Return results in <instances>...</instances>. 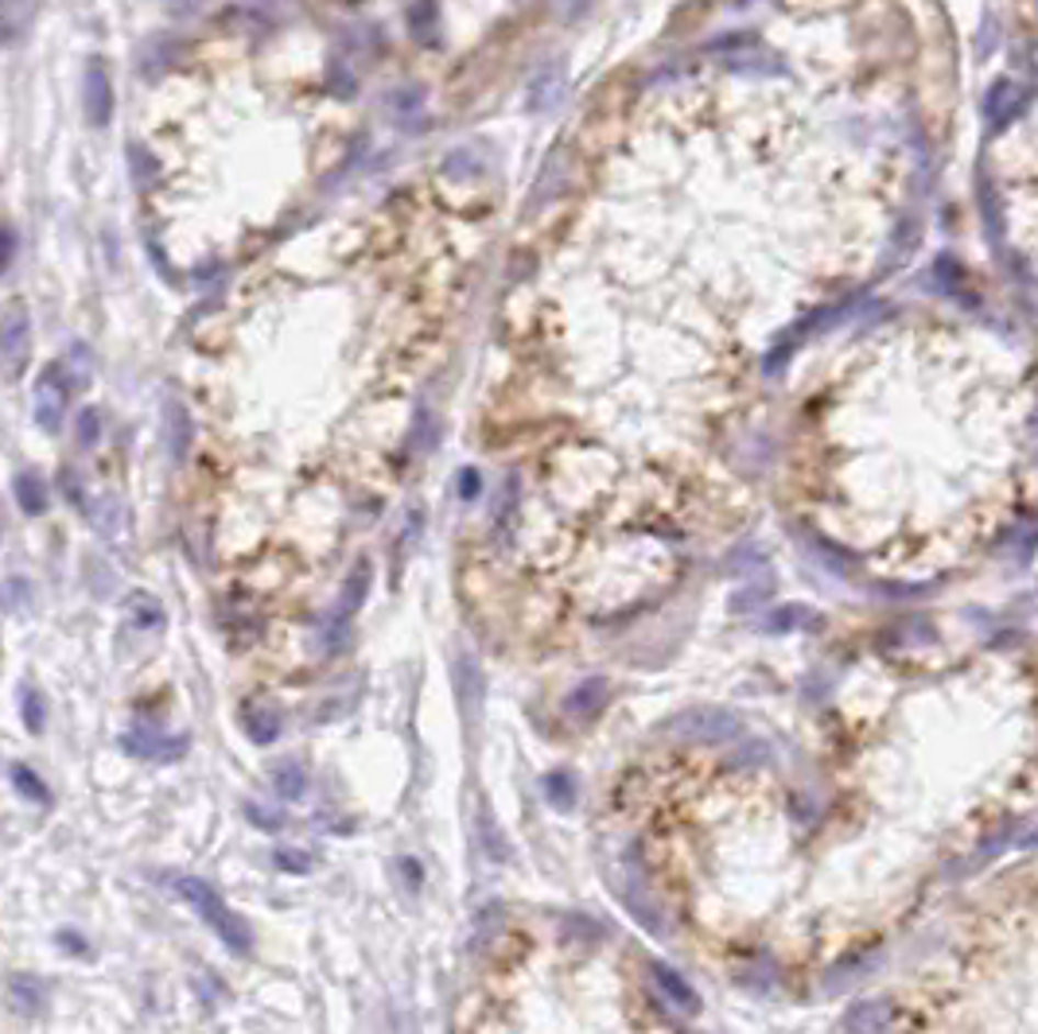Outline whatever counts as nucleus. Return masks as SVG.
Masks as SVG:
<instances>
[{
	"mask_svg": "<svg viewBox=\"0 0 1038 1034\" xmlns=\"http://www.w3.org/2000/svg\"><path fill=\"white\" fill-rule=\"evenodd\" d=\"M564 163H568V156H564V148H553V156L545 160V168H541V175H537V191L533 198L526 203V211H541V206L549 203V198L561 191V180H564Z\"/></svg>",
	"mask_w": 1038,
	"mask_h": 1034,
	"instance_id": "nucleus-11",
	"label": "nucleus"
},
{
	"mask_svg": "<svg viewBox=\"0 0 1038 1034\" xmlns=\"http://www.w3.org/2000/svg\"><path fill=\"white\" fill-rule=\"evenodd\" d=\"M902 1008L894 1000H864L848 1011L844 1031L848 1034H894Z\"/></svg>",
	"mask_w": 1038,
	"mask_h": 1034,
	"instance_id": "nucleus-5",
	"label": "nucleus"
},
{
	"mask_svg": "<svg viewBox=\"0 0 1038 1034\" xmlns=\"http://www.w3.org/2000/svg\"><path fill=\"white\" fill-rule=\"evenodd\" d=\"M1030 432H1035V452H1038V409H1035V420H1030Z\"/></svg>",
	"mask_w": 1038,
	"mask_h": 1034,
	"instance_id": "nucleus-34",
	"label": "nucleus"
},
{
	"mask_svg": "<svg viewBox=\"0 0 1038 1034\" xmlns=\"http://www.w3.org/2000/svg\"><path fill=\"white\" fill-rule=\"evenodd\" d=\"M98 436H102V420H98L94 409H82V417H78V444L94 447Z\"/></svg>",
	"mask_w": 1038,
	"mask_h": 1034,
	"instance_id": "nucleus-26",
	"label": "nucleus"
},
{
	"mask_svg": "<svg viewBox=\"0 0 1038 1034\" xmlns=\"http://www.w3.org/2000/svg\"><path fill=\"white\" fill-rule=\"evenodd\" d=\"M273 782H277V794L292 802V797H300V794H304V786H307L304 766H300V762H292V759L281 762V766L273 770Z\"/></svg>",
	"mask_w": 1038,
	"mask_h": 1034,
	"instance_id": "nucleus-20",
	"label": "nucleus"
},
{
	"mask_svg": "<svg viewBox=\"0 0 1038 1034\" xmlns=\"http://www.w3.org/2000/svg\"><path fill=\"white\" fill-rule=\"evenodd\" d=\"M409 32L417 43L436 39V0H413L409 4Z\"/></svg>",
	"mask_w": 1038,
	"mask_h": 1034,
	"instance_id": "nucleus-18",
	"label": "nucleus"
},
{
	"mask_svg": "<svg viewBox=\"0 0 1038 1034\" xmlns=\"http://www.w3.org/2000/svg\"><path fill=\"white\" fill-rule=\"evenodd\" d=\"M125 615H128V626H133V630H160L163 626V607L148 595V591H133V595H128Z\"/></svg>",
	"mask_w": 1038,
	"mask_h": 1034,
	"instance_id": "nucleus-13",
	"label": "nucleus"
},
{
	"mask_svg": "<svg viewBox=\"0 0 1038 1034\" xmlns=\"http://www.w3.org/2000/svg\"><path fill=\"white\" fill-rule=\"evenodd\" d=\"M86 117L90 125H110L113 117V86H110V70H105L102 59H94L86 67Z\"/></svg>",
	"mask_w": 1038,
	"mask_h": 1034,
	"instance_id": "nucleus-7",
	"label": "nucleus"
},
{
	"mask_svg": "<svg viewBox=\"0 0 1038 1034\" xmlns=\"http://www.w3.org/2000/svg\"><path fill=\"white\" fill-rule=\"evenodd\" d=\"M428 444H432V432H428V412L420 409L417 412V428H413V447H417V452H425Z\"/></svg>",
	"mask_w": 1038,
	"mask_h": 1034,
	"instance_id": "nucleus-30",
	"label": "nucleus"
},
{
	"mask_svg": "<svg viewBox=\"0 0 1038 1034\" xmlns=\"http://www.w3.org/2000/svg\"><path fill=\"white\" fill-rule=\"evenodd\" d=\"M654 968L579 918L506 925L455 1011V1034H692Z\"/></svg>",
	"mask_w": 1038,
	"mask_h": 1034,
	"instance_id": "nucleus-1",
	"label": "nucleus"
},
{
	"mask_svg": "<svg viewBox=\"0 0 1038 1034\" xmlns=\"http://www.w3.org/2000/svg\"><path fill=\"white\" fill-rule=\"evenodd\" d=\"M9 1003L20 1011V1015H35V1011H40V1003H43V988L32 980V976H24V973L9 976Z\"/></svg>",
	"mask_w": 1038,
	"mask_h": 1034,
	"instance_id": "nucleus-16",
	"label": "nucleus"
},
{
	"mask_svg": "<svg viewBox=\"0 0 1038 1034\" xmlns=\"http://www.w3.org/2000/svg\"><path fill=\"white\" fill-rule=\"evenodd\" d=\"M390 117L397 125H417L425 117V90L420 86H400L390 94Z\"/></svg>",
	"mask_w": 1038,
	"mask_h": 1034,
	"instance_id": "nucleus-14",
	"label": "nucleus"
},
{
	"mask_svg": "<svg viewBox=\"0 0 1038 1034\" xmlns=\"http://www.w3.org/2000/svg\"><path fill=\"white\" fill-rule=\"evenodd\" d=\"M16 502L24 513H43L47 510V487H43V479L35 475V470H24V475H16Z\"/></svg>",
	"mask_w": 1038,
	"mask_h": 1034,
	"instance_id": "nucleus-17",
	"label": "nucleus"
},
{
	"mask_svg": "<svg viewBox=\"0 0 1038 1034\" xmlns=\"http://www.w3.org/2000/svg\"><path fill=\"white\" fill-rule=\"evenodd\" d=\"M478 490H483V475H478L475 467L460 470V498H463V502H475Z\"/></svg>",
	"mask_w": 1038,
	"mask_h": 1034,
	"instance_id": "nucleus-28",
	"label": "nucleus"
},
{
	"mask_svg": "<svg viewBox=\"0 0 1038 1034\" xmlns=\"http://www.w3.org/2000/svg\"><path fill=\"white\" fill-rule=\"evenodd\" d=\"M370 591V565L366 560H358L354 568H350V576L342 580V595H339V618L354 615L358 607H362V599H366Z\"/></svg>",
	"mask_w": 1038,
	"mask_h": 1034,
	"instance_id": "nucleus-15",
	"label": "nucleus"
},
{
	"mask_svg": "<svg viewBox=\"0 0 1038 1034\" xmlns=\"http://www.w3.org/2000/svg\"><path fill=\"white\" fill-rule=\"evenodd\" d=\"M545 794H549V802H553L556 809H572V802H576V789H572L568 774H553V779L545 782Z\"/></svg>",
	"mask_w": 1038,
	"mask_h": 1034,
	"instance_id": "nucleus-24",
	"label": "nucleus"
},
{
	"mask_svg": "<svg viewBox=\"0 0 1038 1034\" xmlns=\"http://www.w3.org/2000/svg\"><path fill=\"white\" fill-rule=\"evenodd\" d=\"M70 401V385H67V366H47L35 382V397H32V412L35 424L43 432H59L63 428V412H67Z\"/></svg>",
	"mask_w": 1038,
	"mask_h": 1034,
	"instance_id": "nucleus-3",
	"label": "nucleus"
},
{
	"mask_svg": "<svg viewBox=\"0 0 1038 1034\" xmlns=\"http://www.w3.org/2000/svg\"><path fill=\"white\" fill-rule=\"evenodd\" d=\"M12 782H16V786H20V794H24V797H32L35 805H47V802H52V794H47V789H43L40 774H32V770H27V766H20V762H16V766H12Z\"/></svg>",
	"mask_w": 1038,
	"mask_h": 1034,
	"instance_id": "nucleus-21",
	"label": "nucleus"
},
{
	"mask_svg": "<svg viewBox=\"0 0 1038 1034\" xmlns=\"http://www.w3.org/2000/svg\"><path fill=\"white\" fill-rule=\"evenodd\" d=\"M171 890H176L188 907H195L199 914H203V922L211 925L214 933H218V941H226V950L230 953H249V925L241 922L234 910H226V902H222L218 895H214L211 887H206L203 879H191V875H171Z\"/></svg>",
	"mask_w": 1038,
	"mask_h": 1034,
	"instance_id": "nucleus-2",
	"label": "nucleus"
},
{
	"mask_svg": "<svg viewBox=\"0 0 1038 1034\" xmlns=\"http://www.w3.org/2000/svg\"><path fill=\"white\" fill-rule=\"evenodd\" d=\"M483 156L475 152V148H455V152L443 160V171H448L451 180H467V175H483Z\"/></svg>",
	"mask_w": 1038,
	"mask_h": 1034,
	"instance_id": "nucleus-19",
	"label": "nucleus"
},
{
	"mask_svg": "<svg viewBox=\"0 0 1038 1034\" xmlns=\"http://www.w3.org/2000/svg\"><path fill=\"white\" fill-rule=\"evenodd\" d=\"M607 681H584L579 689H572L568 696H564V712H568L572 719H579V724H588L591 716H599V708L607 704Z\"/></svg>",
	"mask_w": 1038,
	"mask_h": 1034,
	"instance_id": "nucleus-10",
	"label": "nucleus"
},
{
	"mask_svg": "<svg viewBox=\"0 0 1038 1034\" xmlns=\"http://www.w3.org/2000/svg\"><path fill=\"white\" fill-rule=\"evenodd\" d=\"M59 487L67 490V498H70V502H75V505H82V487H78L75 470H63V475H59Z\"/></svg>",
	"mask_w": 1038,
	"mask_h": 1034,
	"instance_id": "nucleus-31",
	"label": "nucleus"
},
{
	"mask_svg": "<svg viewBox=\"0 0 1038 1034\" xmlns=\"http://www.w3.org/2000/svg\"><path fill=\"white\" fill-rule=\"evenodd\" d=\"M27 346H32V319L20 304H12L4 311V323H0V354H4L12 374H20V366H24Z\"/></svg>",
	"mask_w": 1038,
	"mask_h": 1034,
	"instance_id": "nucleus-6",
	"label": "nucleus"
},
{
	"mask_svg": "<svg viewBox=\"0 0 1038 1034\" xmlns=\"http://www.w3.org/2000/svg\"><path fill=\"white\" fill-rule=\"evenodd\" d=\"M277 867H289V872H307V867H312V860H307V855H300V852H292V848H281V852H277Z\"/></svg>",
	"mask_w": 1038,
	"mask_h": 1034,
	"instance_id": "nucleus-29",
	"label": "nucleus"
},
{
	"mask_svg": "<svg viewBox=\"0 0 1038 1034\" xmlns=\"http://www.w3.org/2000/svg\"><path fill=\"white\" fill-rule=\"evenodd\" d=\"M163 440H168V452L176 463L188 459L191 447V412L179 401H163Z\"/></svg>",
	"mask_w": 1038,
	"mask_h": 1034,
	"instance_id": "nucleus-9",
	"label": "nucleus"
},
{
	"mask_svg": "<svg viewBox=\"0 0 1038 1034\" xmlns=\"http://www.w3.org/2000/svg\"><path fill=\"white\" fill-rule=\"evenodd\" d=\"M980 206H984V223H988V238L1000 241V230H996V191H992V183L980 180Z\"/></svg>",
	"mask_w": 1038,
	"mask_h": 1034,
	"instance_id": "nucleus-25",
	"label": "nucleus"
},
{
	"mask_svg": "<svg viewBox=\"0 0 1038 1034\" xmlns=\"http://www.w3.org/2000/svg\"><path fill=\"white\" fill-rule=\"evenodd\" d=\"M94 525H98V533H102V537H113V533H117L121 505L113 502V498H102V502L94 505Z\"/></svg>",
	"mask_w": 1038,
	"mask_h": 1034,
	"instance_id": "nucleus-23",
	"label": "nucleus"
},
{
	"mask_svg": "<svg viewBox=\"0 0 1038 1034\" xmlns=\"http://www.w3.org/2000/svg\"><path fill=\"white\" fill-rule=\"evenodd\" d=\"M249 813H253V821L261 825V829H281V821H273V813H264L261 805H249Z\"/></svg>",
	"mask_w": 1038,
	"mask_h": 1034,
	"instance_id": "nucleus-32",
	"label": "nucleus"
},
{
	"mask_svg": "<svg viewBox=\"0 0 1038 1034\" xmlns=\"http://www.w3.org/2000/svg\"><path fill=\"white\" fill-rule=\"evenodd\" d=\"M24 719H27V727H32V731H40V727H43V696L35 693V689H27V693H24Z\"/></svg>",
	"mask_w": 1038,
	"mask_h": 1034,
	"instance_id": "nucleus-27",
	"label": "nucleus"
},
{
	"mask_svg": "<svg viewBox=\"0 0 1038 1034\" xmlns=\"http://www.w3.org/2000/svg\"><path fill=\"white\" fill-rule=\"evenodd\" d=\"M1027 102H1030L1027 86H1019L1015 78H996V82H992V90H988V98H984L988 125H992V128L1012 125V121L1019 117L1023 110H1027Z\"/></svg>",
	"mask_w": 1038,
	"mask_h": 1034,
	"instance_id": "nucleus-4",
	"label": "nucleus"
},
{
	"mask_svg": "<svg viewBox=\"0 0 1038 1034\" xmlns=\"http://www.w3.org/2000/svg\"><path fill=\"white\" fill-rule=\"evenodd\" d=\"M801 615H805V611H801V607H790V611H782V615L770 618V626H775V630H782V626H790L793 618H801Z\"/></svg>",
	"mask_w": 1038,
	"mask_h": 1034,
	"instance_id": "nucleus-33",
	"label": "nucleus"
},
{
	"mask_svg": "<svg viewBox=\"0 0 1038 1034\" xmlns=\"http://www.w3.org/2000/svg\"><path fill=\"white\" fill-rule=\"evenodd\" d=\"M246 731L253 743H273L277 736H281V712L277 708H264L261 701H249L246 704Z\"/></svg>",
	"mask_w": 1038,
	"mask_h": 1034,
	"instance_id": "nucleus-12",
	"label": "nucleus"
},
{
	"mask_svg": "<svg viewBox=\"0 0 1038 1034\" xmlns=\"http://www.w3.org/2000/svg\"><path fill=\"white\" fill-rule=\"evenodd\" d=\"M1035 4H1038V0H1035Z\"/></svg>",
	"mask_w": 1038,
	"mask_h": 1034,
	"instance_id": "nucleus-35",
	"label": "nucleus"
},
{
	"mask_svg": "<svg viewBox=\"0 0 1038 1034\" xmlns=\"http://www.w3.org/2000/svg\"><path fill=\"white\" fill-rule=\"evenodd\" d=\"M561 98H564V67L549 63V67H541L529 78V90H526L529 113H549L553 105H561Z\"/></svg>",
	"mask_w": 1038,
	"mask_h": 1034,
	"instance_id": "nucleus-8",
	"label": "nucleus"
},
{
	"mask_svg": "<svg viewBox=\"0 0 1038 1034\" xmlns=\"http://www.w3.org/2000/svg\"><path fill=\"white\" fill-rule=\"evenodd\" d=\"M128 171H133V180H137L140 188H148V183L156 180V160L148 156V148L140 145L128 148Z\"/></svg>",
	"mask_w": 1038,
	"mask_h": 1034,
	"instance_id": "nucleus-22",
	"label": "nucleus"
}]
</instances>
